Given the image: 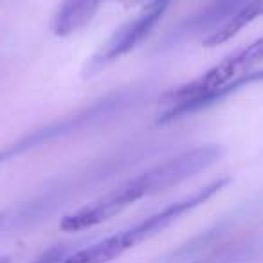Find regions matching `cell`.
I'll list each match as a JSON object with an SVG mask.
<instances>
[{
  "label": "cell",
  "mask_w": 263,
  "mask_h": 263,
  "mask_svg": "<svg viewBox=\"0 0 263 263\" xmlns=\"http://www.w3.org/2000/svg\"><path fill=\"white\" fill-rule=\"evenodd\" d=\"M223 154H226V148L222 144H202V146L187 148L172 157L162 159L157 164L141 172L139 175L124 180L108 193L101 195L78 211L67 215L60 227L67 233H81V231L92 229L123 213L136 202L155 197L205 172L213 164H216L223 157Z\"/></svg>",
  "instance_id": "obj_1"
},
{
  "label": "cell",
  "mask_w": 263,
  "mask_h": 263,
  "mask_svg": "<svg viewBox=\"0 0 263 263\" xmlns=\"http://www.w3.org/2000/svg\"><path fill=\"white\" fill-rule=\"evenodd\" d=\"M152 152H155V144L152 143L130 144V146L121 148L116 154H110L99 161L90 162L62 179L52 180L36 197L24 202L15 211H8L4 227H8L9 231H22L27 227H34L36 223L54 215L67 202L76 200L83 193H88L94 187H98L101 182L119 175L136 161L148 157Z\"/></svg>",
  "instance_id": "obj_2"
},
{
  "label": "cell",
  "mask_w": 263,
  "mask_h": 263,
  "mask_svg": "<svg viewBox=\"0 0 263 263\" xmlns=\"http://www.w3.org/2000/svg\"><path fill=\"white\" fill-rule=\"evenodd\" d=\"M148 94L150 90L146 87L121 88L98 101H92L90 105L81 106L69 116H63L62 119H54L44 126L34 128L33 132H27L16 141L0 148V166L34 150L67 139L70 136L103 126V124L143 105L144 99H148Z\"/></svg>",
  "instance_id": "obj_3"
},
{
  "label": "cell",
  "mask_w": 263,
  "mask_h": 263,
  "mask_svg": "<svg viewBox=\"0 0 263 263\" xmlns=\"http://www.w3.org/2000/svg\"><path fill=\"white\" fill-rule=\"evenodd\" d=\"M231 182H233V179L229 175L218 177V179L211 180L205 186L198 187L193 193L164 205L162 209L143 218L141 222H136L134 226L126 227V229L119 231V233L110 234V236L103 238L99 241H94V243L87 245L85 249H78V251L70 252L60 263H112L114 259L121 258L126 251L150 240V238L157 236L159 233H162L166 227L175 223L184 215H187L190 211H193V209L200 208L208 200H211L215 195L226 190Z\"/></svg>",
  "instance_id": "obj_4"
},
{
  "label": "cell",
  "mask_w": 263,
  "mask_h": 263,
  "mask_svg": "<svg viewBox=\"0 0 263 263\" xmlns=\"http://www.w3.org/2000/svg\"><path fill=\"white\" fill-rule=\"evenodd\" d=\"M263 62V36L251 42L249 45L236 49L227 54L220 63L213 65L200 76L177 88L168 90L162 96L164 112L159 116L157 124H170L177 119L193 116L198 103L215 94L218 88L229 85L233 80L254 70Z\"/></svg>",
  "instance_id": "obj_5"
},
{
  "label": "cell",
  "mask_w": 263,
  "mask_h": 263,
  "mask_svg": "<svg viewBox=\"0 0 263 263\" xmlns=\"http://www.w3.org/2000/svg\"><path fill=\"white\" fill-rule=\"evenodd\" d=\"M170 2L166 0H150L144 9L137 16L119 26L114 34L99 47V51L87 62L83 69L85 78H92L99 74L103 69L116 63L128 52H132L137 45H141L146 36L155 29L161 18L164 16Z\"/></svg>",
  "instance_id": "obj_6"
},
{
  "label": "cell",
  "mask_w": 263,
  "mask_h": 263,
  "mask_svg": "<svg viewBox=\"0 0 263 263\" xmlns=\"http://www.w3.org/2000/svg\"><path fill=\"white\" fill-rule=\"evenodd\" d=\"M249 0H211L205 8L195 15L184 18L177 27H173L159 44V49H173L195 38H208L222 27L238 9H241Z\"/></svg>",
  "instance_id": "obj_7"
},
{
  "label": "cell",
  "mask_w": 263,
  "mask_h": 263,
  "mask_svg": "<svg viewBox=\"0 0 263 263\" xmlns=\"http://www.w3.org/2000/svg\"><path fill=\"white\" fill-rule=\"evenodd\" d=\"M106 0H63L52 20L56 36H69L83 29Z\"/></svg>",
  "instance_id": "obj_8"
},
{
  "label": "cell",
  "mask_w": 263,
  "mask_h": 263,
  "mask_svg": "<svg viewBox=\"0 0 263 263\" xmlns=\"http://www.w3.org/2000/svg\"><path fill=\"white\" fill-rule=\"evenodd\" d=\"M74 247H80V241H67V243L52 245L47 251L42 252L38 258H34L33 263H60V261H63L70 252L76 251Z\"/></svg>",
  "instance_id": "obj_9"
},
{
  "label": "cell",
  "mask_w": 263,
  "mask_h": 263,
  "mask_svg": "<svg viewBox=\"0 0 263 263\" xmlns=\"http://www.w3.org/2000/svg\"><path fill=\"white\" fill-rule=\"evenodd\" d=\"M6 218H8V211H2L0 213V229L6 226Z\"/></svg>",
  "instance_id": "obj_10"
},
{
  "label": "cell",
  "mask_w": 263,
  "mask_h": 263,
  "mask_svg": "<svg viewBox=\"0 0 263 263\" xmlns=\"http://www.w3.org/2000/svg\"><path fill=\"white\" fill-rule=\"evenodd\" d=\"M9 261H11L9 256H0V263H9Z\"/></svg>",
  "instance_id": "obj_11"
},
{
  "label": "cell",
  "mask_w": 263,
  "mask_h": 263,
  "mask_svg": "<svg viewBox=\"0 0 263 263\" xmlns=\"http://www.w3.org/2000/svg\"><path fill=\"white\" fill-rule=\"evenodd\" d=\"M146 2H150V0H146ZM166 2H172V0H166Z\"/></svg>",
  "instance_id": "obj_12"
}]
</instances>
